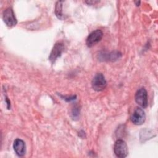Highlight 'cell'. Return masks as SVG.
<instances>
[{
	"label": "cell",
	"instance_id": "1",
	"mask_svg": "<svg viewBox=\"0 0 158 158\" xmlns=\"http://www.w3.org/2000/svg\"><path fill=\"white\" fill-rule=\"evenodd\" d=\"M91 85L93 89L96 91L104 90L107 86V81L104 76L101 73L96 74L92 80Z\"/></svg>",
	"mask_w": 158,
	"mask_h": 158
},
{
	"label": "cell",
	"instance_id": "2",
	"mask_svg": "<svg viewBox=\"0 0 158 158\" xmlns=\"http://www.w3.org/2000/svg\"><path fill=\"white\" fill-rule=\"evenodd\" d=\"M114 150L116 156L120 158L127 157L128 152L127 143L122 139H118L115 141Z\"/></svg>",
	"mask_w": 158,
	"mask_h": 158
},
{
	"label": "cell",
	"instance_id": "3",
	"mask_svg": "<svg viewBox=\"0 0 158 158\" xmlns=\"http://www.w3.org/2000/svg\"><path fill=\"white\" fill-rule=\"evenodd\" d=\"M135 99L136 102L143 108L148 107V93L147 91L144 88L139 89L135 96Z\"/></svg>",
	"mask_w": 158,
	"mask_h": 158
},
{
	"label": "cell",
	"instance_id": "4",
	"mask_svg": "<svg viewBox=\"0 0 158 158\" xmlns=\"http://www.w3.org/2000/svg\"><path fill=\"white\" fill-rule=\"evenodd\" d=\"M131 121L135 125H142L146 120V114L143 109L141 107H136L130 117Z\"/></svg>",
	"mask_w": 158,
	"mask_h": 158
},
{
	"label": "cell",
	"instance_id": "5",
	"mask_svg": "<svg viewBox=\"0 0 158 158\" xmlns=\"http://www.w3.org/2000/svg\"><path fill=\"white\" fill-rule=\"evenodd\" d=\"M103 36V33L101 30H96L89 34L86 38V43L88 47H92L99 42Z\"/></svg>",
	"mask_w": 158,
	"mask_h": 158
},
{
	"label": "cell",
	"instance_id": "6",
	"mask_svg": "<svg viewBox=\"0 0 158 158\" xmlns=\"http://www.w3.org/2000/svg\"><path fill=\"white\" fill-rule=\"evenodd\" d=\"M2 17L4 22L9 27H12L17 24V19L11 7H8L4 10Z\"/></svg>",
	"mask_w": 158,
	"mask_h": 158
},
{
	"label": "cell",
	"instance_id": "7",
	"mask_svg": "<svg viewBox=\"0 0 158 158\" xmlns=\"http://www.w3.org/2000/svg\"><path fill=\"white\" fill-rule=\"evenodd\" d=\"M64 49V46L63 43L60 42H57L54 45L49 56V60L52 64H53L56 60V59L61 56Z\"/></svg>",
	"mask_w": 158,
	"mask_h": 158
},
{
	"label": "cell",
	"instance_id": "8",
	"mask_svg": "<svg viewBox=\"0 0 158 158\" xmlns=\"http://www.w3.org/2000/svg\"><path fill=\"white\" fill-rule=\"evenodd\" d=\"M13 148L16 154L19 157H22L25 154V144L20 139H16L13 144Z\"/></svg>",
	"mask_w": 158,
	"mask_h": 158
},
{
	"label": "cell",
	"instance_id": "9",
	"mask_svg": "<svg viewBox=\"0 0 158 158\" xmlns=\"http://www.w3.org/2000/svg\"><path fill=\"white\" fill-rule=\"evenodd\" d=\"M62 2L63 1H57L55 7V13L57 17L60 19H62L64 16L62 14Z\"/></svg>",
	"mask_w": 158,
	"mask_h": 158
},
{
	"label": "cell",
	"instance_id": "10",
	"mask_svg": "<svg viewBox=\"0 0 158 158\" xmlns=\"http://www.w3.org/2000/svg\"><path fill=\"white\" fill-rule=\"evenodd\" d=\"M121 57V53L118 51H113L109 54V60L115 61L118 60Z\"/></svg>",
	"mask_w": 158,
	"mask_h": 158
}]
</instances>
